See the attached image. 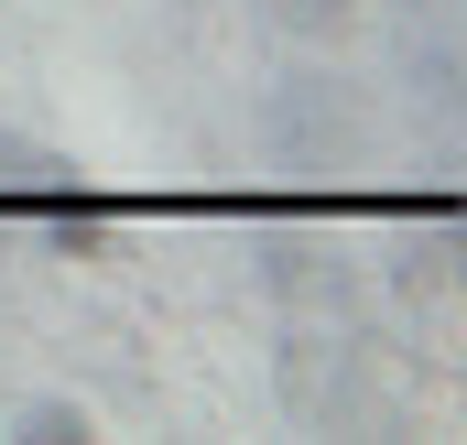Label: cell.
I'll return each instance as SVG.
<instances>
[{
  "instance_id": "6da1fadb",
  "label": "cell",
  "mask_w": 467,
  "mask_h": 445,
  "mask_svg": "<svg viewBox=\"0 0 467 445\" xmlns=\"http://www.w3.org/2000/svg\"><path fill=\"white\" fill-rule=\"evenodd\" d=\"M66 185H77V163H66V152H44V141L0 130V196H11V207H44V196H66Z\"/></svg>"
},
{
  "instance_id": "3957f363",
  "label": "cell",
  "mask_w": 467,
  "mask_h": 445,
  "mask_svg": "<svg viewBox=\"0 0 467 445\" xmlns=\"http://www.w3.org/2000/svg\"><path fill=\"white\" fill-rule=\"evenodd\" d=\"M88 402H22V445H88Z\"/></svg>"
},
{
  "instance_id": "7a4b0ae2",
  "label": "cell",
  "mask_w": 467,
  "mask_h": 445,
  "mask_svg": "<svg viewBox=\"0 0 467 445\" xmlns=\"http://www.w3.org/2000/svg\"><path fill=\"white\" fill-rule=\"evenodd\" d=\"M33 228H44L55 250H109V207H99V196H77V185H66V196H44Z\"/></svg>"
},
{
  "instance_id": "277c9868",
  "label": "cell",
  "mask_w": 467,
  "mask_h": 445,
  "mask_svg": "<svg viewBox=\"0 0 467 445\" xmlns=\"http://www.w3.org/2000/svg\"><path fill=\"white\" fill-rule=\"evenodd\" d=\"M261 11H272L283 33H305V44H327V33H348V11H358V0H261Z\"/></svg>"
}]
</instances>
